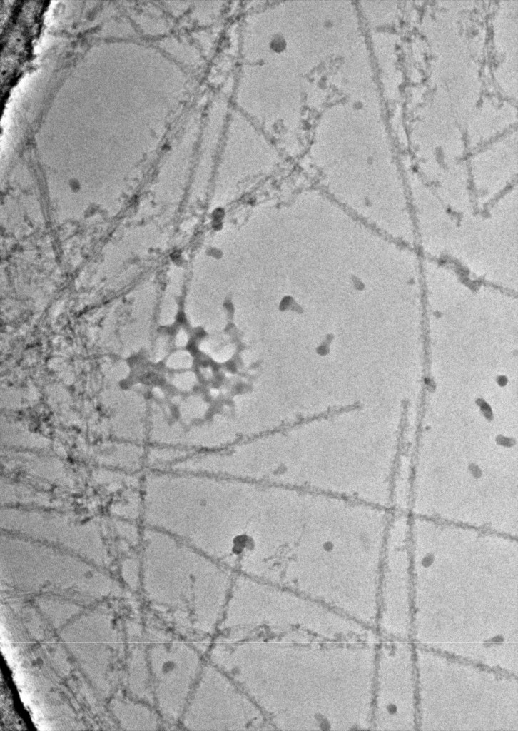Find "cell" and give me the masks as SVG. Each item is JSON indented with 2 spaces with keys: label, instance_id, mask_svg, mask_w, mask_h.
Segmentation results:
<instances>
[{
  "label": "cell",
  "instance_id": "obj_8",
  "mask_svg": "<svg viewBox=\"0 0 518 731\" xmlns=\"http://www.w3.org/2000/svg\"><path fill=\"white\" fill-rule=\"evenodd\" d=\"M211 214L212 220L214 223L213 226L218 225V226L219 225H222L221 221L223 219L225 215L224 210L222 208H216L213 211Z\"/></svg>",
  "mask_w": 518,
  "mask_h": 731
},
{
  "label": "cell",
  "instance_id": "obj_9",
  "mask_svg": "<svg viewBox=\"0 0 518 731\" xmlns=\"http://www.w3.org/2000/svg\"><path fill=\"white\" fill-rule=\"evenodd\" d=\"M285 46V40L280 36H275L271 42V46L273 49L276 51H282L284 49Z\"/></svg>",
  "mask_w": 518,
  "mask_h": 731
},
{
  "label": "cell",
  "instance_id": "obj_7",
  "mask_svg": "<svg viewBox=\"0 0 518 731\" xmlns=\"http://www.w3.org/2000/svg\"><path fill=\"white\" fill-rule=\"evenodd\" d=\"M191 453H193L182 448L158 445L146 450L145 467L147 470L168 471L172 465Z\"/></svg>",
  "mask_w": 518,
  "mask_h": 731
},
{
  "label": "cell",
  "instance_id": "obj_3",
  "mask_svg": "<svg viewBox=\"0 0 518 731\" xmlns=\"http://www.w3.org/2000/svg\"><path fill=\"white\" fill-rule=\"evenodd\" d=\"M140 556L146 585L158 591L165 627L205 655L222 619L235 573L185 541L143 526Z\"/></svg>",
  "mask_w": 518,
  "mask_h": 731
},
{
  "label": "cell",
  "instance_id": "obj_6",
  "mask_svg": "<svg viewBox=\"0 0 518 731\" xmlns=\"http://www.w3.org/2000/svg\"><path fill=\"white\" fill-rule=\"evenodd\" d=\"M1 524L8 533L91 559L107 554L100 533L93 524L76 522L64 515L3 508Z\"/></svg>",
  "mask_w": 518,
  "mask_h": 731
},
{
  "label": "cell",
  "instance_id": "obj_5",
  "mask_svg": "<svg viewBox=\"0 0 518 731\" xmlns=\"http://www.w3.org/2000/svg\"><path fill=\"white\" fill-rule=\"evenodd\" d=\"M155 664L158 706L163 719L178 726L206 662L194 645L165 627Z\"/></svg>",
  "mask_w": 518,
  "mask_h": 731
},
{
  "label": "cell",
  "instance_id": "obj_4",
  "mask_svg": "<svg viewBox=\"0 0 518 731\" xmlns=\"http://www.w3.org/2000/svg\"><path fill=\"white\" fill-rule=\"evenodd\" d=\"M178 726L186 730H273L248 694L207 660Z\"/></svg>",
  "mask_w": 518,
  "mask_h": 731
},
{
  "label": "cell",
  "instance_id": "obj_2",
  "mask_svg": "<svg viewBox=\"0 0 518 731\" xmlns=\"http://www.w3.org/2000/svg\"><path fill=\"white\" fill-rule=\"evenodd\" d=\"M375 509L352 500L280 486L268 556L259 580L356 619L357 575L377 547L362 519Z\"/></svg>",
  "mask_w": 518,
  "mask_h": 731
},
{
  "label": "cell",
  "instance_id": "obj_10",
  "mask_svg": "<svg viewBox=\"0 0 518 731\" xmlns=\"http://www.w3.org/2000/svg\"><path fill=\"white\" fill-rule=\"evenodd\" d=\"M207 254L213 258L219 259L222 256L223 253L217 248H210L207 251Z\"/></svg>",
  "mask_w": 518,
  "mask_h": 731
},
{
  "label": "cell",
  "instance_id": "obj_1",
  "mask_svg": "<svg viewBox=\"0 0 518 731\" xmlns=\"http://www.w3.org/2000/svg\"><path fill=\"white\" fill-rule=\"evenodd\" d=\"M359 634L326 622H251L225 641L221 670L276 730L357 728L352 657Z\"/></svg>",
  "mask_w": 518,
  "mask_h": 731
}]
</instances>
